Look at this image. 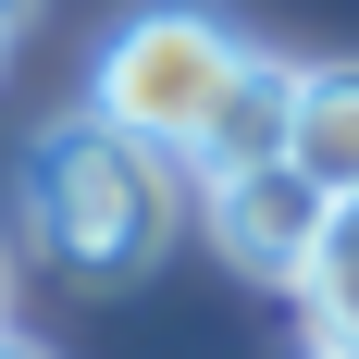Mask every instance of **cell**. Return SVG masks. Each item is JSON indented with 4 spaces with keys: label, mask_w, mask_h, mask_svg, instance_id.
<instances>
[{
    "label": "cell",
    "mask_w": 359,
    "mask_h": 359,
    "mask_svg": "<svg viewBox=\"0 0 359 359\" xmlns=\"http://www.w3.org/2000/svg\"><path fill=\"white\" fill-rule=\"evenodd\" d=\"M310 347H359V198L323 223V260H310Z\"/></svg>",
    "instance_id": "cell-6"
},
{
    "label": "cell",
    "mask_w": 359,
    "mask_h": 359,
    "mask_svg": "<svg viewBox=\"0 0 359 359\" xmlns=\"http://www.w3.org/2000/svg\"><path fill=\"white\" fill-rule=\"evenodd\" d=\"M285 174L310 198L347 211L359 198V62H310L297 74V111H285Z\"/></svg>",
    "instance_id": "cell-4"
},
{
    "label": "cell",
    "mask_w": 359,
    "mask_h": 359,
    "mask_svg": "<svg viewBox=\"0 0 359 359\" xmlns=\"http://www.w3.org/2000/svg\"><path fill=\"white\" fill-rule=\"evenodd\" d=\"M310 359H359V347H310Z\"/></svg>",
    "instance_id": "cell-9"
},
{
    "label": "cell",
    "mask_w": 359,
    "mask_h": 359,
    "mask_svg": "<svg viewBox=\"0 0 359 359\" xmlns=\"http://www.w3.org/2000/svg\"><path fill=\"white\" fill-rule=\"evenodd\" d=\"M248 74H260V50L223 25V13H198V0H149V13H124V25L100 37V62H87V111L198 174V149H211V124L236 111Z\"/></svg>",
    "instance_id": "cell-2"
},
{
    "label": "cell",
    "mask_w": 359,
    "mask_h": 359,
    "mask_svg": "<svg viewBox=\"0 0 359 359\" xmlns=\"http://www.w3.org/2000/svg\"><path fill=\"white\" fill-rule=\"evenodd\" d=\"M0 297H13V273H0Z\"/></svg>",
    "instance_id": "cell-10"
},
{
    "label": "cell",
    "mask_w": 359,
    "mask_h": 359,
    "mask_svg": "<svg viewBox=\"0 0 359 359\" xmlns=\"http://www.w3.org/2000/svg\"><path fill=\"white\" fill-rule=\"evenodd\" d=\"M285 111H297V62H273V50H260V74L236 87V111H223V124H211V149H198V174L285 161Z\"/></svg>",
    "instance_id": "cell-5"
},
{
    "label": "cell",
    "mask_w": 359,
    "mask_h": 359,
    "mask_svg": "<svg viewBox=\"0 0 359 359\" xmlns=\"http://www.w3.org/2000/svg\"><path fill=\"white\" fill-rule=\"evenodd\" d=\"M25 13H37V0H0V37H13V25H25Z\"/></svg>",
    "instance_id": "cell-7"
},
{
    "label": "cell",
    "mask_w": 359,
    "mask_h": 359,
    "mask_svg": "<svg viewBox=\"0 0 359 359\" xmlns=\"http://www.w3.org/2000/svg\"><path fill=\"white\" fill-rule=\"evenodd\" d=\"M198 211H211V248L236 260V273H260V285H310L334 198H310L285 161H248V174H198Z\"/></svg>",
    "instance_id": "cell-3"
},
{
    "label": "cell",
    "mask_w": 359,
    "mask_h": 359,
    "mask_svg": "<svg viewBox=\"0 0 359 359\" xmlns=\"http://www.w3.org/2000/svg\"><path fill=\"white\" fill-rule=\"evenodd\" d=\"M25 236L74 285H137L174 248V161L137 149L124 124H100V111H74L25 149Z\"/></svg>",
    "instance_id": "cell-1"
},
{
    "label": "cell",
    "mask_w": 359,
    "mask_h": 359,
    "mask_svg": "<svg viewBox=\"0 0 359 359\" xmlns=\"http://www.w3.org/2000/svg\"><path fill=\"white\" fill-rule=\"evenodd\" d=\"M0 359H50V347H25V334H0Z\"/></svg>",
    "instance_id": "cell-8"
}]
</instances>
